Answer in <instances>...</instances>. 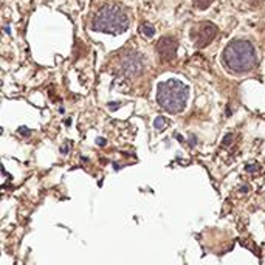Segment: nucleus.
I'll use <instances>...</instances> for the list:
<instances>
[{
    "mask_svg": "<svg viewBox=\"0 0 265 265\" xmlns=\"http://www.w3.org/2000/svg\"><path fill=\"white\" fill-rule=\"evenodd\" d=\"M222 59L223 64L233 73H245L256 65V53L253 45L244 39L230 42L223 51Z\"/></svg>",
    "mask_w": 265,
    "mask_h": 265,
    "instance_id": "1",
    "label": "nucleus"
},
{
    "mask_svg": "<svg viewBox=\"0 0 265 265\" xmlns=\"http://www.w3.org/2000/svg\"><path fill=\"white\" fill-rule=\"evenodd\" d=\"M189 89L188 85L178 79H169L158 84L157 101L169 113H180L188 104Z\"/></svg>",
    "mask_w": 265,
    "mask_h": 265,
    "instance_id": "2",
    "label": "nucleus"
},
{
    "mask_svg": "<svg viewBox=\"0 0 265 265\" xmlns=\"http://www.w3.org/2000/svg\"><path fill=\"white\" fill-rule=\"evenodd\" d=\"M90 28L93 31H99V33L121 34L129 28V17L120 6L109 5L95 16Z\"/></svg>",
    "mask_w": 265,
    "mask_h": 265,
    "instance_id": "3",
    "label": "nucleus"
},
{
    "mask_svg": "<svg viewBox=\"0 0 265 265\" xmlns=\"http://www.w3.org/2000/svg\"><path fill=\"white\" fill-rule=\"evenodd\" d=\"M121 67H123V72L126 75H138V73H141V70H143V59L138 53L130 51L124 56Z\"/></svg>",
    "mask_w": 265,
    "mask_h": 265,
    "instance_id": "4",
    "label": "nucleus"
},
{
    "mask_svg": "<svg viewBox=\"0 0 265 265\" xmlns=\"http://www.w3.org/2000/svg\"><path fill=\"white\" fill-rule=\"evenodd\" d=\"M177 41L174 37H163L158 41L157 44V50L160 53L161 58H165L166 61H172L175 58V53H177Z\"/></svg>",
    "mask_w": 265,
    "mask_h": 265,
    "instance_id": "5",
    "label": "nucleus"
},
{
    "mask_svg": "<svg viewBox=\"0 0 265 265\" xmlns=\"http://www.w3.org/2000/svg\"><path fill=\"white\" fill-rule=\"evenodd\" d=\"M216 34H217L216 25H213V23H209V22H205L203 25H200V28H199V36H197V41H196V47L197 48H202V47L208 45L216 37Z\"/></svg>",
    "mask_w": 265,
    "mask_h": 265,
    "instance_id": "6",
    "label": "nucleus"
},
{
    "mask_svg": "<svg viewBox=\"0 0 265 265\" xmlns=\"http://www.w3.org/2000/svg\"><path fill=\"white\" fill-rule=\"evenodd\" d=\"M166 126H168V121H166L165 116H157V118H155V121H154V127L157 129V130H165Z\"/></svg>",
    "mask_w": 265,
    "mask_h": 265,
    "instance_id": "7",
    "label": "nucleus"
},
{
    "mask_svg": "<svg viewBox=\"0 0 265 265\" xmlns=\"http://www.w3.org/2000/svg\"><path fill=\"white\" fill-rule=\"evenodd\" d=\"M141 31H143V34L147 36V37H151L155 34V28L152 25H149V23H143L141 25Z\"/></svg>",
    "mask_w": 265,
    "mask_h": 265,
    "instance_id": "8",
    "label": "nucleus"
},
{
    "mask_svg": "<svg viewBox=\"0 0 265 265\" xmlns=\"http://www.w3.org/2000/svg\"><path fill=\"white\" fill-rule=\"evenodd\" d=\"M233 140H234V135H233V134H227V135L223 137V141H222V143H223L225 146H230V144L233 143Z\"/></svg>",
    "mask_w": 265,
    "mask_h": 265,
    "instance_id": "9",
    "label": "nucleus"
},
{
    "mask_svg": "<svg viewBox=\"0 0 265 265\" xmlns=\"http://www.w3.org/2000/svg\"><path fill=\"white\" fill-rule=\"evenodd\" d=\"M19 134H20L22 137H30V135H31V130H30L28 127H20V129H19Z\"/></svg>",
    "mask_w": 265,
    "mask_h": 265,
    "instance_id": "10",
    "label": "nucleus"
},
{
    "mask_svg": "<svg viewBox=\"0 0 265 265\" xmlns=\"http://www.w3.org/2000/svg\"><path fill=\"white\" fill-rule=\"evenodd\" d=\"M248 172H256V171L259 169V166L258 165H247V168H245Z\"/></svg>",
    "mask_w": 265,
    "mask_h": 265,
    "instance_id": "11",
    "label": "nucleus"
},
{
    "mask_svg": "<svg viewBox=\"0 0 265 265\" xmlns=\"http://www.w3.org/2000/svg\"><path fill=\"white\" fill-rule=\"evenodd\" d=\"M196 2H197V5H199L200 8H206L208 3L211 2V0H196Z\"/></svg>",
    "mask_w": 265,
    "mask_h": 265,
    "instance_id": "12",
    "label": "nucleus"
},
{
    "mask_svg": "<svg viewBox=\"0 0 265 265\" xmlns=\"http://www.w3.org/2000/svg\"><path fill=\"white\" fill-rule=\"evenodd\" d=\"M68 151H70V144H68V143H65L64 146L61 147V154H62V155H67Z\"/></svg>",
    "mask_w": 265,
    "mask_h": 265,
    "instance_id": "13",
    "label": "nucleus"
},
{
    "mask_svg": "<svg viewBox=\"0 0 265 265\" xmlns=\"http://www.w3.org/2000/svg\"><path fill=\"white\" fill-rule=\"evenodd\" d=\"M250 191H251V186L250 185H242V186H240V192L247 194V192H250Z\"/></svg>",
    "mask_w": 265,
    "mask_h": 265,
    "instance_id": "14",
    "label": "nucleus"
},
{
    "mask_svg": "<svg viewBox=\"0 0 265 265\" xmlns=\"http://www.w3.org/2000/svg\"><path fill=\"white\" fill-rule=\"evenodd\" d=\"M96 143H98V146H106V144H107L104 138H98V140H96Z\"/></svg>",
    "mask_w": 265,
    "mask_h": 265,
    "instance_id": "15",
    "label": "nucleus"
},
{
    "mask_svg": "<svg viewBox=\"0 0 265 265\" xmlns=\"http://www.w3.org/2000/svg\"><path fill=\"white\" fill-rule=\"evenodd\" d=\"M189 146H192V147L196 146V137H194V135H192L191 140H189Z\"/></svg>",
    "mask_w": 265,
    "mask_h": 265,
    "instance_id": "16",
    "label": "nucleus"
},
{
    "mask_svg": "<svg viewBox=\"0 0 265 265\" xmlns=\"http://www.w3.org/2000/svg\"><path fill=\"white\" fill-rule=\"evenodd\" d=\"M109 107H110V109H113V110H115V109H118V103H110V106H109Z\"/></svg>",
    "mask_w": 265,
    "mask_h": 265,
    "instance_id": "17",
    "label": "nucleus"
}]
</instances>
